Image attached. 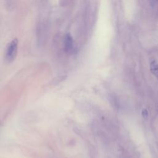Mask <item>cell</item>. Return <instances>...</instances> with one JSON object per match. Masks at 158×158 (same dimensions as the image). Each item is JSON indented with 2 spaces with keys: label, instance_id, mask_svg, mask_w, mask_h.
<instances>
[{
  "label": "cell",
  "instance_id": "cell-1",
  "mask_svg": "<svg viewBox=\"0 0 158 158\" xmlns=\"http://www.w3.org/2000/svg\"><path fill=\"white\" fill-rule=\"evenodd\" d=\"M17 44H18V41L17 39L14 40L9 44L6 53V57L8 61H12L15 57V55L17 53Z\"/></svg>",
  "mask_w": 158,
  "mask_h": 158
},
{
  "label": "cell",
  "instance_id": "cell-2",
  "mask_svg": "<svg viewBox=\"0 0 158 158\" xmlns=\"http://www.w3.org/2000/svg\"><path fill=\"white\" fill-rule=\"evenodd\" d=\"M64 48L66 51L69 52L73 48V39L69 33L66 34L64 38Z\"/></svg>",
  "mask_w": 158,
  "mask_h": 158
},
{
  "label": "cell",
  "instance_id": "cell-4",
  "mask_svg": "<svg viewBox=\"0 0 158 158\" xmlns=\"http://www.w3.org/2000/svg\"><path fill=\"white\" fill-rule=\"evenodd\" d=\"M141 114H142V116H143L144 118H148L149 114H148V111L147 109H143V110H142Z\"/></svg>",
  "mask_w": 158,
  "mask_h": 158
},
{
  "label": "cell",
  "instance_id": "cell-3",
  "mask_svg": "<svg viewBox=\"0 0 158 158\" xmlns=\"http://www.w3.org/2000/svg\"><path fill=\"white\" fill-rule=\"evenodd\" d=\"M150 70L152 73L158 78V64L156 61L152 60L150 64Z\"/></svg>",
  "mask_w": 158,
  "mask_h": 158
}]
</instances>
